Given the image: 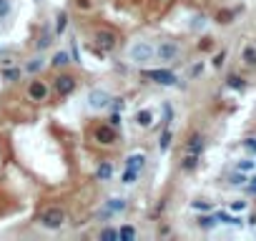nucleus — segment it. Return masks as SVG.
Wrapping results in <instances>:
<instances>
[{"label":"nucleus","mask_w":256,"mask_h":241,"mask_svg":"<svg viewBox=\"0 0 256 241\" xmlns=\"http://www.w3.org/2000/svg\"><path fill=\"white\" fill-rule=\"evenodd\" d=\"M156 55V48L151 43H146V40H138V43H133L131 48H128V58L133 60V63H148L151 58Z\"/></svg>","instance_id":"f257e3e1"},{"label":"nucleus","mask_w":256,"mask_h":241,"mask_svg":"<svg viewBox=\"0 0 256 241\" xmlns=\"http://www.w3.org/2000/svg\"><path fill=\"white\" fill-rule=\"evenodd\" d=\"M63 224H66V211L63 208H45L43 214H40V226H43V229L55 231Z\"/></svg>","instance_id":"f03ea898"},{"label":"nucleus","mask_w":256,"mask_h":241,"mask_svg":"<svg viewBox=\"0 0 256 241\" xmlns=\"http://www.w3.org/2000/svg\"><path fill=\"white\" fill-rule=\"evenodd\" d=\"M93 40L101 51H113L116 48V43H118V35L113 33L111 28H98L96 33H93Z\"/></svg>","instance_id":"7ed1b4c3"},{"label":"nucleus","mask_w":256,"mask_h":241,"mask_svg":"<svg viewBox=\"0 0 256 241\" xmlns=\"http://www.w3.org/2000/svg\"><path fill=\"white\" fill-rule=\"evenodd\" d=\"M178 55H181V48H178V43H173V40H163L156 48V58L161 60V63H173Z\"/></svg>","instance_id":"20e7f679"},{"label":"nucleus","mask_w":256,"mask_h":241,"mask_svg":"<svg viewBox=\"0 0 256 241\" xmlns=\"http://www.w3.org/2000/svg\"><path fill=\"white\" fill-rule=\"evenodd\" d=\"M111 93H108V90H90V96H88V105H90V108H96V111H101V108H108V105H111Z\"/></svg>","instance_id":"39448f33"},{"label":"nucleus","mask_w":256,"mask_h":241,"mask_svg":"<svg viewBox=\"0 0 256 241\" xmlns=\"http://www.w3.org/2000/svg\"><path fill=\"white\" fill-rule=\"evenodd\" d=\"M146 78H151L154 83H161V86H173L178 81L176 73H171V70H146Z\"/></svg>","instance_id":"423d86ee"},{"label":"nucleus","mask_w":256,"mask_h":241,"mask_svg":"<svg viewBox=\"0 0 256 241\" xmlns=\"http://www.w3.org/2000/svg\"><path fill=\"white\" fill-rule=\"evenodd\" d=\"M55 90H58V96H70L75 90V78L73 75H58L55 78Z\"/></svg>","instance_id":"0eeeda50"},{"label":"nucleus","mask_w":256,"mask_h":241,"mask_svg":"<svg viewBox=\"0 0 256 241\" xmlns=\"http://www.w3.org/2000/svg\"><path fill=\"white\" fill-rule=\"evenodd\" d=\"M116 138H118V136H116V128H113L111 123H108V126H98V128H96V141H98V143L111 146Z\"/></svg>","instance_id":"6e6552de"},{"label":"nucleus","mask_w":256,"mask_h":241,"mask_svg":"<svg viewBox=\"0 0 256 241\" xmlns=\"http://www.w3.org/2000/svg\"><path fill=\"white\" fill-rule=\"evenodd\" d=\"M204 136L201 133H191L188 136V141H186V146H184V151H186V154H201V151H204Z\"/></svg>","instance_id":"1a4fd4ad"},{"label":"nucleus","mask_w":256,"mask_h":241,"mask_svg":"<svg viewBox=\"0 0 256 241\" xmlns=\"http://www.w3.org/2000/svg\"><path fill=\"white\" fill-rule=\"evenodd\" d=\"M28 96L30 101H45V96H48V88H45L43 81H33L28 86Z\"/></svg>","instance_id":"9d476101"},{"label":"nucleus","mask_w":256,"mask_h":241,"mask_svg":"<svg viewBox=\"0 0 256 241\" xmlns=\"http://www.w3.org/2000/svg\"><path fill=\"white\" fill-rule=\"evenodd\" d=\"M199 161H201V154H186L184 158H181V169H184V171H193L196 166H199Z\"/></svg>","instance_id":"9b49d317"},{"label":"nucleus","mask_w":256,"mask_h":241,"mask_svg":"<svg viewBox=\"0 0 256 241\" xmlns=\"http://www.w3.org/2000/svg\"><path fill=\"white\" fill-rule=\"evenodd\" d=\"M146 166V154H131L128 161H126V169H136V171H141Z\"/></svg>","instance_id":"f8f14e48"},{"label":"nucleus","mask_w":256,"mask_h":241,"mask_svg":"<svg viewBox=\"0 0 256 241\" xmlns=\"http://www.w3.org/2000/svg\"><path fill=\"white\" fill-rule=\"evenodd\" d=\"M105 208L111 214H120V211H126V199H108L105 201Z\"/></svg>","instance_id":"ddd939ff"},{"label":"nucleus","mask_w":256,"mask_h":241,"mask_svg":"<svg viewBox=\"0 0 256 241\" xmlns=\"http://www.w3.org/2000/svg\"><path fill=\"white\" fill-rule=\"evenodd\" d=\"M216 221H219V224H229V226H244V221L236 219V216H229L226 211H219V214H216Z\"/></svg>","instance_id":"4468645a"},{"label":"nucleus","mask_w":256,"mask_h":241,"mask_svg":"<svg viewBox=\"0 0 256 241\" xmlns=\"http://www.w3.org/2000/svg\"><path fill=\"white\" fill-rule=\"evenodd\" d=\"M136 123L148 128L151 123H154V113H151V111H138V113H136Z\"/></svg>","instance_id":"2eb2a0df"},{"label":"nucleus","mask_w":256,"mask_h":241,"mask_svg":"<svg viewBox=\"0 0 256 241\" xmlns=\"http://www.w3.org/2000/svg\"><path fill=\"white\" fill-rule=\"evenodd\" d=\"M96 176H98L101 181H108V178L113 176V166H111L108 161H103V163L98 166V171H96Z\"/></svg>","instance_id":"dca6fc26"},{"label":"nucleus","mask_w":256,"mask_h":241,"mask_svg":"<svg viewBox=\"0 0 256 241\" xmlns=\"http://www.w3.org/2000/svg\"><path fill=\"white\" fill-rule=\"evenodd\" d=\"M58 23H55V33L58 35H63L66 33V28H68V13L63 10V13H58V18H55Z\"/></svg>","instance_id":"f3484780"},{"label":"nucleus","mask_w":256,"mask_h":241,"mask_svg":"<svg viewBox=\"0 0 256 241\" xmlns=\"http://www.w3.org/2000/svg\"><path fill=\"white\" fill-rule=\"evenodd\" d=\"M51 63H53L55 68H63V66H68V63H70V58H68V53H66V51H58V53L53 55Z\"/></svg>","instance_id":"a211bd4d"},{"label":"nucleus","mask_w":256,"mask_h":241,"mask_svg":"<svg viewBox=\"0 0 256 241\" xmlns=\"http://www.w3.org/2000/svg\"><path fill=\"white\" fill-rule=\"evenodd\" d=\"M118 239L120 241H133L136 239V229H133V226H120V229H118Z\"/></svg>","instance_id":"6ab92c4d"},{"label":"nucleus","mask_w":256,"mask_h":241,"mask_svg":"<svg viewBox=\"0 0 256 241\" xmlns=\"http://www.w3.org/2000/svg\"><path fill=\"white\" fill-rule=\"evenodd\" d=\"M196 224H199L201 229H214L219 221H216V216H199V219H196Z\"/></svg>","instance_id":"aec40b11"},{"label":"nucleus","mask_w":256,"mask_h":241,"mask_svg":"<svg viewBox=\"0 0 256 241\" xmlns=\"http://www.w3.org/2000/svg\"><path fill=\"white\" fill-rule=\"evenodd\" d=\"M226 83H229V88H234V90H244V88H246L244 78H239V75H229V78H226Z\"/></svg>","instance_id":"412c9836"},{"label":"nucleus","mask_w":256,"mask_h":241,"mask_svg":"<svg viewBox=\"0 0 256 241\" xmlns=\"http://www.w3.org/2000/svg\"><path fill=\"white\" fill-rule=\"evenodd\" d=\"M43 66H45V63H43V58H33V60H30V63L25 66V70H28V73H38Z\"/></svg>","instance_id":"4be33fe9"},{"label":"nucleus","mask_w":256,"mask_h":241,"mask_svg":"<svg viewBox=\"0 0 256 241\" xmlns=\"http://www.w3.org/2000/svg\"><path fill=\"white\" fill-rule=\"evenodd\" d=\"M138 173H141V171H136V169H126V171H123V184H136Z\"/></svg>","instance_id":"5701e85b"},{"label":"nucleus","mask_w":256,"mask_h":241,"mask_svg":"<svg viewBox=\"0 0 256 241\" xmlns=\"http://www.w3.org/2000/svg\"><path fill=\"white\" fill-rule=\"evenodd\" d=\"M171 138H173V133H171V131H166V133L161 136V141H158V148H161V151H166V148L171 146Z\"/></svg>","instance_id":"b1692460"},{"label":"nucleus","mask_w":256,"mask_h":241,"mask_svg":"<svg viewBox=\"0 0 256 241\" xmlns=\"http://www.w3.org/2000/svg\"><path fill=\"white\" fill-rule=\"evenodd\" d=\"M244 60H246L249 66H256V48H251V45H249V48L244 51Z\"/></svg>","instance_id":"393cba45"},{"label":"nucleus","mask_w":256,"mask_h":241,"mask_svg":"<svg viewBox=\"0 0 256 241\" xmlns=\"http://www.w3.org/2000/svg\"><path fill=\"white\" fill-rule=\"evenodd\" d=\"M101 239L103 241H113V239H118V231L116 229H103L101 231Z\"/></svg>","instance_id":"a878e982"},{"label":"nucleus","mask_w":256,"mask_h":241,"mask_svg":"<svg viewBox=\"0 0 256 241\" xmlns=\"http://www.w3.org/2000/svg\"><path fill=\"white\" fill-rule=\"evenodd\" d=\"M254 169V161H239L236 163V171H241V173H246V171H251Z\"/></svg>","instance_id":"bb28decb"},{"label":"nucleus","mask_w":256,"mask_h":241,"mask_svg":"<svg viewBox=\"0 0 256 241\" xmlns=\"http://www.w3.org/2000/svg\"><path fill=\"white\" fill-rule=\"evenodd\" d=\"M191 206H193L196 211H211V208H214V206H211L208 201H193Z\"/></svg>","instance_id":"cd10ccee"},{"label":"nucleus","mask_w":256,"mask_h":241,"mask_svg":"<svg viewBox=\"0 0 256 241\" xmlns=\"http://www.w3.org/2000/svg\"><path fill=\"white\" fill-rule=\"evenodd\" d=\"M18 75H20V70H18V68H13V70H5V73H3V78H5V81H15Z\"/></svg>","instance_id":"c85d7f7f"},{"label":"nucleus","mask_w":256,"mask_h":241,"mask_svg":"<svg viewBox=\"0 0 256 241\" xmlns=\"http://www.w3.org/2000/svg\"><path fill=\"white\" fill-rule=\"evenodd\" d=\"M244 181H246V176H244V173H241V171L231 176V184H234V186H241V184H244Z\"/></svg>","instance_id":"c756f323"},{"label":"nucleus","mask_w":256,"mask_h":241,"mask_svg":"<svg viewBox=\"0 0 256 241\" xmlns=\"http://www.w3.org/2000/svg\"><path fill=\"white\" fill-rule=\"evenodd\" d=\"M8 13H10V3L8 0H0V18H5Z\"/></svg>","instance_id":"7c9ffc66"},{"label":"nucleus","mask_w":256,"mask_h":241,"mask_svg":"<svg viewBox=\"0 0 256 241\" xmlns=\"http://www.w3.org/2000/svg\"><path fill=\"white\" fill-rule=\"evenodd\" d=\"M223 60H226V51L216 53V58H214V66H216V68H221V66H223Z\"/></svg>","instance_id":"2f4dec72"},{"label":"nucleus","mask_w":256,"mask_h":241,"mask_svg":"<svg viewBox=\"0 0 256 241\" xmlns=\"http://www.w3.org/2000/svg\"><path fill=\"white\" fill-rule=\"evenodd\" d=\"M219 23H231V13H219Z\"/></svg>","instance_id":"473e14b6"},{"label":"nucleus","mask_w":256,"mask_h":241,"mask_svg":"<svg viewBox=\"0 0 256 241\" xmlns=\"http://www.w3.org/2000/svg\"><path fill=\"white\" fill-rule=\"evenodd\" d=\"M231 208H234V211H244V208H246V201H234Z\"/></svg>","instance_id":"72a5a7b5"},{"label":"nucleus","mask_w":256,"mask_h":241,"mask_svg":"<svg viewBox=\"0 0 256 241\" xmlns=\"http://www.w3.org/2000/svg\"><path fill=\"white\" fill-rule=\"evenodd\" d=\"M111 126H113V128H118V126H120V116H118V113H113V116H111Z\"/></svg>","instance_id":"f704fd0d"},{"label":"nucleus","mask_w":256,"mask_h":241,"mask_svg":"<svg viewBox=\"0 0 256 241\" xmlns=\"http://www.w3.org/2000/svg\"><path fill=\"white\" fill-rule=\"evenodd\" d=\"M246 148L249 151H256V136H254V138H246Z\"/></svg>","instance_id":"c9c22d12"},{"label":"nucleus","mask_w":256,"mask_h":241,"mask_svg":"<svg viewBox=\"0 0 256 241\" xmlns=\"http://www.w3.org/2000/svg\"><path fill=\"white\" fill-rule=\"evenodd\" d=\"M201 70H204V66H201V63H199V66H193V68H191V75H199Z\"/></svg>","instance_id":"e433bc0d"},{"label":"nucleus","mask_w":256,"mask_h":241,"mask_svg":"<svg viewBox=\"0 0 256 241\" xmlns=\"http://www.w3.org/2000/svg\"><path fill=\"white\" fill-rule=\"evenodd\" d=\"M75 3H78V8H83V10H85V8H90L88 0H75Z\"/></svg>","instance_id":"4c0bfd02"}]
</instances>
